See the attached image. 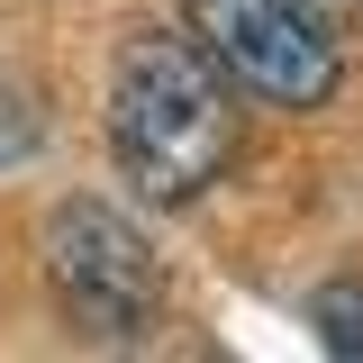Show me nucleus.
I'll use <instances>...</instances> for the list:
<instances>
[{"mask_svg": "<svg viewBox=\"0 0 363 363\" xmlns=\"http://www.w3.org/2000/svg\"><path fill=\"white\" fill-rule=\"evenodd\" d=\"M109 145H118V173L136 182V200L182 209L200 200L209 182L236 164V82L200 37H145L118 45V73H109Z\"/></svg>", "mask_w": 363, "mask_h": 363, "instance_id": "f257e3e1", "label": "nucleus"}, {"mask_svg": "<svg viewBox=\"0 0 363 363\" xmlns=\"http://www.w3.org/2000/svg\"><path fill=\"white\" fill-rule=\"evenodd\" d=\"M45 291L82 345H136L164 318V264L109 200H64L45 218Z\"/></svg>", "mask_w": 363, "mask_h": 363, "instance_id": "f03ea898", "label": "nucleus"}, {"mask_svg": "<svg viewBox=\"0 0 363 363\" xmlns=\"http://www.w3.org/2000/svg\"><path fill=\"white\" fill-rule=\"evenodd\" d=\"M182 28L227 64V82L272 109H318L336 91V45L300 0H182Z\"/></svg>", "mask_w": 363, "mask_h": 363, "instance_id": "7ed1b4c3", "label": "nucleus"}, {"mask_svg": "<svg viewBox=\"0 0 363 363\" xmlns=\"http://www.w3.org/2000/svg\"><path fill=\"white\" fill-rule=\"evenodd\" d=\"M309 327L327 354H363V281H327L309 300Z\"/></svg>", "mask_w": 363, "mask_h": 363, "instance_id": "20e7f679", "label": "nucleus"}, {"mask_svg": "<svg viewBox=\"0 0 363 363\" xmlns=\"http://www.w3.org/2000/svg\"><path fill=\"white\" fill-rule=\"evenodd\" d=\"M18 155H37V109L0 82V164H18Z\"/></svg>", "mask_w": 363, "mask_h": 363, "instance_id": "39448f33", "label": "nucleus"}]
</instances>
